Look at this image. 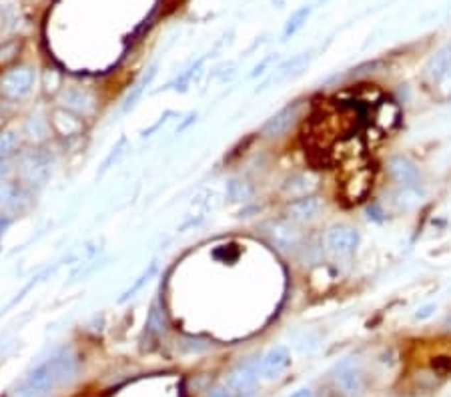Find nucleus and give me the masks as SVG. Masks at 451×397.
<instances>
[{
	"label": "nucleus",
	"instance_id": "obj_1",
	"mask_svg": "<svg viewBox=\"0 0 451 397\" xmlns=\"http://www.w3.org/2000/svg\"><path fill=\"white\" fill-rule=\"evenodd\" d=\"M80 369V359L79 355L75 353V349H63L57 355H53L50 359H46L45 364H40L38 367H34L31 375H28V383L43 391H53L57 387L70 383Z\"/></svg>",
	"mask_w": 451,
	"mask_h": 397
},
{
	"label": "nucleus",
	"instance_id": "obj_2",
	"mask_svg": "<svg viewBox=\"0 0 451 397\" xmlns=\"http://www.w3.org/2000/svg\"><path fill=\"white\" fill-rule=\"evenodd\" d=\"M34 87V70L28 65L12 66L0 75V97L6 100L24 99Z\"/></svg>",
	"mask_w": 451,
	"mask_h": 397
},
{
	"label": "nucleus",
	"instance_id": "obj_3",
	"mask_svg": "<svg viewBox=\"0 0 451 397\" xmlns=\"http://www.w3.org/2000/svg\"><path fill=\"white\" fill-rule=\"evenodd\" d=\"M50 166H53V159L40 151L34 149L21 157L18 161V175L23 179V183L31 185V187H40L45 185L46 179L50 176Z\"/></svg>",
	"mask_w": 451,
	"mask_h": 397
},
{
	"label": "nucleus",
	"instance_id": "obj_4",
	"mask_svg": "<svg viewBox=\"0 0 451 397\" xmlns=\"http://www.w3.org/2000/svg\"><path fill=\"white\" fill-rule=\"evenodd\" d=\"M333 381L345 397H361L365 391V375L353 359H345L335 367Z\"/></svg>",
	"mask_w": 451,
	"mask_h": 397
},
{
	"label": "nucleus",
	"instance_id": "obj_5",
	"mask_svg": "<svg viewBox=\"0 0 451 397\" xmlns=\"http://www.w3.org/2000/svg\"><path fill=\"white\" fill-rule=\"evenodd\" d=\"M265 235L269 237L271 245L279 251H293L301 243V231L295 221L273 219L265 225Z\"/></svg>",
	"mask_w": 451,
	"mask_h": 397
},
{
	"label": "nucleus",
	"instance_id": "obj_6",
	"mask_svg": "<svg viewBox=\"0 0 451 397\" xmlns=\"http://www.w3.org/2000/svg\"><path fill=\"white\" fill-rule=\"evenodd\" d=\"M327 249L335 257H347L351 255L357 245H359V231L351 225H345V223H339V225H333L327 231Z\"/></svg>",
	"mask_w": 451,
	"mask_h": 397
},
{
	"label": "nucleus",
	"instance_id": "obj_7",
	"mask_svg": "<svg viewBox=\"0 0 451 397\" xmlns=\"http://www.w3.org/2000/svg\"><path fill=\"white\" fill-rule=\"evenodd\" d=\"M60 107L79 115V117H90L97 109V100L87 88L68 87L60 92Z\"/></svg>",
	"mask_w": 451,
	"mask_h": 397
},
{
	"label": "nucleus",
	"instance_id": "obj_8",
	"mask_svg": "<svg viewBox=\"0 0 451 397\" xmlns=\"http://www.w3.org/2000/svg\"><path fill=\"white\" fill-rule=\"evenodd\" d=\"M48 122H50V129L57 132L58 137H63V139L79 137V134H82V131H85L82 117L70 112L68 109H63V107H58V109H55L50 112Z\"/></svg>",
	"mask_w": 451,
	"mask_h": 397
},
{
	"label": "nucleus",
	"instance_id": "obj_9",
	"mask_svg": "<svg viewBox=\"0 0 451 397\" xmlns=\"http://www.w3.org/2000/svg\"><path fill=\"white\" fill-rule=\"evenodd\" d=\"M257 375H259V365L255 361H243L229 371L227 386L231 387L235 393H249L253 386L257 383Z\"/></svg>",
	"mask_w": 451,
	"mask_h": 397
},
{
	"label": "nucleus",
	"instance_id": "obj_10",
	"mask_svg": "<svg viewBox=\"0 0 451 397\" xmlns=\"http://www.w3.org/2000/svg\"><path fill=\"white\" fill-rule=\"evenodd\" d=\"M387 173L391 176V181L397 183L399 187H415L419 183V171L407 157H391L387 161Z\"/></svg>",
	"mask_w": 451,
	"mask_h": 397
},
{
	"label": "nucleus",
	"instance_id": "obj_11",
	"mask_svg": "<svg viewBox=\"0 0 451 397\" xmlns=\"http://www.w3.org/2000/svg\"><path fill=\"white\" fill-rule=\"evenodd\" d=\"M297 115H299V105H297V102L287 105L285 109H281L279 112H275L269 121L263 125V129H261L263 137H267V139H277V137L285 134V132L293 127Z\"/></svg>",
	"mask_w": 451,
	"mask_h": 397
},
{
	"label": "nucleus",
	"instance_id": "obj_12",
	"mask_svg": "<svg viewBox=\"0 0 451 397\" xmlns=\"http://www.w3.org/2000/svg\"><path fill=\"white\" fill-rule=\"evenodd\" d=\"M321 209H323L321 198L307 195V197H299L291 201L289 207H287V213H289V217L295 223H307V221L315 219Z\"/></svg>",
	"mask_w": 451,
	"mask_h": 397
},
{
	"label": "nucleus",
	"instance_id": "obj_13",
	"mask_svg": "<svg viewBox=\"0 0 451 397\" xmlns=\"http://www.w3.org/2000/svg\"><path fill=\"white\" fill-rule=\"evenodd\" d=\"M291 364V357H289V351L285 347H273L263 359H261L259 365V374L265 377V379H275L289 367Z\"/></svg>",
	"mask_w": 451,
	"mask_h": 397
},
{
	"label": "nucleus",
	"instance_id": "obj_14",
	"mask_svg": "<svg viewBox=\"0 0 451 397\" xmlns=\"http://www.w3.org/2000/svg\"><path fill=\"white\" fill-rule=\"evenodd\" d=\"M317 183H319V179L315 176V173L301 171V173L287 176V181L283 183V191H285V195L293 198L307 197V195H311L315 191Z\"/></svg>",
	"mask_w": 451,
	"mask_h": 397
},
{
	"label": "nucleus",
	"instance_id": "obj_15",
	"mask_svg": "<svg viewBox=\"0 0 451 397\" xmlns=\"http://www.w3.org/2000/svg\"><path fill=\"white\" fill-rule=\"evenodd\" d=\"M23 134L34 144L45 143L50 134V122L43 119L40 115H31L23 127Z\"/></svg>",
	"mask_w": 451,
	"mask_h": 397
},
{
	"label": "nucleus",
	"instance_id": "obj_16",
	"mask_svg": "<svg viewBox=\"0 0 451 397\" xmlns=\"http://www.w3.org/2000/svg\"><path fill=\"white\" fill-rule=\"evenodd\" d=\"M450 66H451V44L450 46H445V48H441L440 53L429 60L428 77L431 78V80H440V78L445 77V73L450 70Z\"/></svg>",
	"mask_w": 451,
	"mask_h": 397
},
{
	"label": "nucleus",
	"instance_id": "obj_17",
	"mask_svg": "<svg viewBox=\"0 0 451 397\" xmlns=\"http://www.w3.org/2000/svg\"><path fill=\"white\" fill-rule=\"evenodd\" d=\"M309 63V55L303 53V55H297L293 56L291 60H287V63H283L277 70H275V75H273V80L275 83H279V80H285V78L293 77V75H299L301 70H303L305 66Z\"/></svg>",
	"mask_w": 451,
	"mask_h": 397
},
{
	"label": "nucleus",
	"instance_id": "obj_18",
	"mask_svg": "<svg viewBox=\"0 0 451 397\" xmlns=\"http://www.w3.org/2000/svg\"><path fill=\"white\" fill-rule=\"evenodd\" d=\"M21 149V134L16 131H0V161L11 159Z\"/></svg>",
	"mask_w": 451,
	"mask_h": 397
},
{
	"label": "nucleus",
	"instance_id": "obj_19",
	"mask_svg": "<svg viewBox=\"0 0 451 397\" xmlns=\"http://www.w3.org/2000/svg\"><path fill=\"white\" fill-rule=\"evenodd\" d=\"M227 195L231 201L235 203H241V201H249L251 195H253V189L249 185L247 181H241V179H233L229 185H227Z\"/></svg>",
	"mask_w": 451,
	"mask_h": 397
},
{
	"label": "nucleus",
	"instance_id": "obj_20",
	"mask_svg": "<svg viewBox=\"0 0 451 397\" xmlns=\"http://www.w3.org/2000/svg\"><path fill=\"white\" fill-rule=\"evenodd\" d=\"M153 77H155V68H151V70H148V75H145V77L141 78L135 87H133V90L129 92V97H126V100H124V110H131L133 107H135L136 100L141 99V95L145 92V88L148 87V83L153 80Z\"/></svg>",
	"mask_w": 451,
	"mask_h": 397
},
{
	"label": "nucleus",
	"instance_id": "obj_21",
	"mask_svg": "<svg viewBox=\"0 0 451 397\" xmlns=\"http://www.w3.org/2000/svg\"><path fill=\"white\" fill-rule=\"evenodd\" d=\"M147 329L151 333H157L161 335L163 331L167 329V317H165V311H161L158 305H153L151 307V313H148L147 319Z\"/></svg>",
	"mask_w": 451,
	"mask_h": 397
},
{
	"label": "nucleus",
	"instance_id": "obj_22",
	"mask_svg": "<svg viewBox=\"0 0 451 397\" xmlns=\"http://www.w3.org/2000/svg\"><path fill=\"white\" fill-rule=\"evenodd\" d=\"M309 12H311V9L309 6H305V9H299V11L295 12L293 16L289 18V22H287V26H285V33H283V38H289V36H293L301 26H303L305 22H307V16H309Z\"/></svg>",
	"mask_w": 451,
	"mask_h": 397
},
{
	"label": "nucleus",
	"instance_id": "obj_23",
	"mask_svg": "<svg viewBox=\"0 0 451 397\" xmlns=\"http://www.w3.org/2000/svg\"><path fill=\"white\" fill-rule=\"evenodd\" d=\"M155 271H157V261H153V263L148 265V269H145V271H143V275H141V277H138V279H136L135 283H133V287H129V289L124 291V295H123V297H121V301H126V299H129V297H133V295H135L136 291H138L141 287L145 285V283H147V281H148V279H151V277L155 275Z\"/></svg>",
	"mask_w": 451,
	"mask_h": 397
},
{
	"label": "nucleus",
	"instance_id": "obj_24",
	"mask_svg": "<svg viewBox=\"0 0 451 397\" xmlns=\"http://www.w3.org/2000/svg\"><path fill=\"white\" fill-rule=\"evenodd\" d=\"M18 51H21V44L18 43H9L0 46V66H9L11 63H14Z\"/></svg>",
	"mask_w": 451,
	"mask_h": 397
},
{
	"label": "nucleus",
	"instance_id": "obj_25",
	"mask_svg": "<svg viewBox=\"0 0 451 397\" xmlns=\"http://www.w3.org/2000/svg\"><path fill=\"white\" fill-rule=\"evenodd\" d=\"M45 90L46 92H50V95H55L57 90H60V85H63V77L58 75V70L55 68H46L45 70Z\"/></svg>",
	"mask_w": 451,
	"mask_h": 397
},
{
	"label": "nucleus",
	"instance_id": "obj_26",
	"mask_svg": "<svg viewBox=\"0 0 451 397\" xmlns=\"http://www.w3.org/2000/svg\"><path fill=\"white\" fill-rule=\"evenodd\" d=\"M9 397H48V391H43V389L31 386V383L26 381L24 386L16 387L14 391H11V396Z\"/></svg>",
	"mask_w": 451,
	"mask_h": 397
},
{
	"label": "nucleus",
	"instance_id": "obj_27",
	"mask_svg": "<svg viewBox=\"0 0 451 397\" xmlns=\"http://www.w3.org/2000/svg\"><path fill=\"white\" fill-rule=\"evenodd\" d=\"M16 197V189L12 187V183L9 179L0 176V205H9Z\"/></svg>",
	"mask_w": 451,
	"mask_h": 397
},
{
	"label": "nucleus",
	"instance_id": "obj_28",
	"mask_svg": "<svg viewBox=\"0 0 451 397\" xmlns=\"http://www.w3.org/2000/svg\"><path fill=\"white\" fill-rule=\"evenodd\" d=\"M205 397H235V391L231 387L227 386H213L207 389Z\"/></svg>",
	"mask_w": 451,
	"mask_h": 397
},
{
	"label": "nucleus",
	"instance_id": "obj_29",
	"mask_svg": "<svg viewBox=\"0 0 451 397\" xmlns=\"http://www.w3.org/2000/svg\"><path fill=\"white\" fill-rule=\"evenodd\" d=\"M431 309H435V307H433V305H428V307H423V309H421V313H418L415 317H418V319H425V317H429V315H431Z\"/></svg>",
	"mask_w": 451,
	"mask_h": 397
},
{
	"label": "nucleus",
	"instance_id": "obj_30",
	"mask_svg": "<svg viewBox=\"0 0 451 397\" xmlns=\"http://www.w3.org/2000/svg\"><path fill=\"white\" fill-rule=\"evenodd\" d=\"M291 397H313V393H311L309 389H299V391H295Z\"/></svg>",
	"mask_w": 451,
	"mask_h": 397
},
{
	"label": "nucleus",
	"instance_id": "obj_31",
	"mask_svg": "<svg viewBox=\"0 0 451 397\" xmlns=\"http://www.w3.org/2000/svg\"><path fill=\"white\" fill-rule=\"evenodd\" d=\"M9 223H11L9 219H0V239H2V233H4V229L9 227Z\"/></svg>",
	"mask_w": 451,
	"mask_h": 397
},
{
	"label": "nucleus",
	"instance_id": "obj_32",
	"mask_svg": "<svg viewBox=\"0 0 451 397\" xmlns=\"http://www.w3.org/2000/svg\"><path fill=\"white\" fill-rule=\"evenodd\" d=\"M443 327H445V329H451V315L447 317V319H445V323H443Z\"/></svg>",
	"mask_w": 451,
	"mask_h": 397
},
{
	"label": "nucleus",
	"instance_id": "obj_33",
	"mask_svg": "<svg viewBox=\"0 0 451 397\" xmlns=\"http://www.w3.org/2000/svg\"><path fill=\"white\" fill-rule=\"evenodd\" d=\"M2 125H4V117L0 115V131H2Z\"/></svg>",
	"mask_w": 451,
	"mask_h": 397
}]
</instances>
